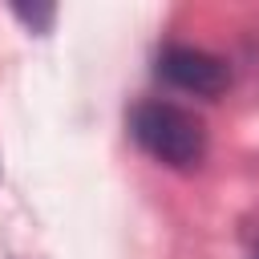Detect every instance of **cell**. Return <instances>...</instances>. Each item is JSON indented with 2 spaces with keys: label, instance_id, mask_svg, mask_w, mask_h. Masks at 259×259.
Instances as JSON below:
<instances>
[{
  "label": "cell",
  "instance_id": "1",
  "mask_svg": "<svg viewBox=\"0 0 259 259\" xmlns=\"http://www.w3.org/2000/svg\"><path fill=\"white\" fill-rule=\"evenodd\" d=\"M130 134L150 158L174 170H194L206 158V125L174 101H142L130 113Z\"/></svg>",
  "mask_w": 259,
  "mask_h": 259
},
{
  "label": "cell",
  "instance_id": "2",
  "mask_svg": "<svg viewBox=\"0 0 259 259\" xmlns=\"http://www.w3.org/2000/svg\"><path fill=\"white\" fill-rule=\"evenodd\" d=\"M158 73L174 89H186V93H198V97H219L231 85L227 61L206 53V49H194V45H166L162 57H158Z\"/></svg>",
  "mask_w": 259,
  "mask_h": 259
},
{
  "label": "cell",
  "instance_id": "3",
  "mask_svg": "<svg viewBox=\"0 0 259 259\" xmlns=\"http://www.w3.org/2000/svg\"><path fill=\"white\" fill-rule=\"evenodd\" d=\"M12 12H16L32 32H49V24L57 20V8H53V4H16Z\"/></svg>",
  "mask_w": 259,
  "mask_h": 259
},
{
  "label": "cell",
  "instance_id": "4",
  "mask_svg": "<svg viewBox=\"0 0 259 259\" xmlns=\"http://www.w3.org/2000/svg\"><path fill=\"white\" fill-rule=\"evenodd\" d=\"M255 259H259V251H255Z\"/></svg>",
  "mask_w": 259,
  "mask_h": 259
}]
</instances>
